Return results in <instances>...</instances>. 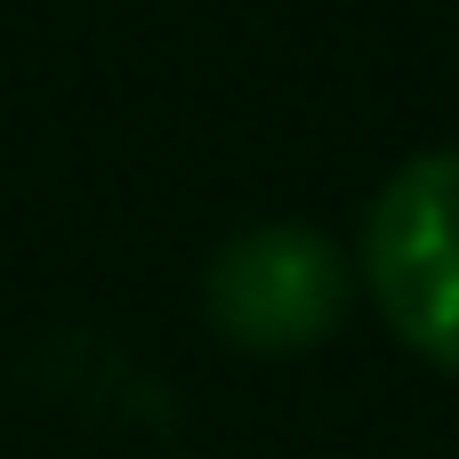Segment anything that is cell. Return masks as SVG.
Returning a JSON list of instances; mask_svg holds the SVG:
<instances>
[{
  "mask_svg": "<svg viewBox=\"0 0 459 459\" xmlns=\"http://www.w3.org/2000/svg\"><path fill=\"white\" fill-rule=\"evenodd\" d=\"M363 282L387 331L459 379V145L411 153L363 218Z\"/></svg>",
  "mask_w": 459,
  "mask_h": 459,
  "instance_id": "6da1fadb",
  "label": "cell"
},
{
  "mask_svg": "<svg viewBox=\"0 0 459 459\" xmlns=\"http://www.w3.org/2000/svg\"><path fill=\"white\" fill-rule=\"evenodd\" d=\"M347 299H355V266L315 226H250L202 274L210 331L226 347H242V355H307V347H323L347 323Z\"/></svg>",
  "mask_w": 459,
  "mask_h": 459,
  "instance_id": "7a4b0ae2",
  "label": "cell"
}]
</instances>
